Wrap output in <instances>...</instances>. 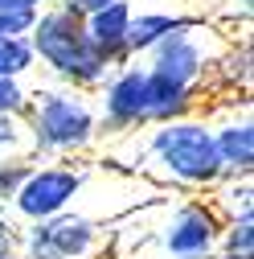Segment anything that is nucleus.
<instances>
[{
	"mask_svg": "<svg viewBox=\"0 0 254 259\" xmlns=\"http://www.w3.org/2000/svg\"><path fill=\"white\" fill-rule=\"evenodd\" d=\"M103 247L107 222L78 206L17 226V259H94Z\"/></svg>",
	"mask_w": 254,
	"mask_h": 259,
	"instance_id": "5",
	"label": "nucleus"
},
{
	"mask_svg": "<svg viewBox=\"0 0 254 259\" xmlns=\"http://www.w3.org/2000/svg\"><path fill=\"white\" fill-rule=\"evenodd\" d=\"M90 181V156H57V160H33L29 173L21 177L9 214L21 222H37L49 214H61L82 202Z\"/></svg>",
	"mask_w": 254,
	"mask_h": 259,
	"instance_id": "4",
	"label": "nucleus"
},
{
	"mask_svg": "<svg viewBox=\"0 0 254 259\" xmlns=\"http://www.w3.org/2000/svg\"><path fill=\"white\" fill-rule=\"evenodd\" d=\"M132 9H136V0H111L107 9L82 17L90 41L99 46V50L115 62V66H119V62H127V21H132Z\"/></svg>",
	"mask_w": 254,
	"mask_h": 259,
	"instance_id": "11",
	"label": "nucleus"
},
{
	"mask_svg": "<svg viewBox=\"0 0 254 259\" xmlns=\"http://www.w3.org/2000/svg\"><path fill=\"white\" fill-rule=\"evenodd\" d=\"M21 123H25V148L33 160L90 156L107 144L99 107H94V91L66 87L53 78L29 87V107Z\"/></svg>",
	"mask_w": 254,
	"mask_h": 259,
	"instance_id": "2",
	"label": "nucleus"
},
{
	"mask_svg": "<svg viewBox=\"0 0 254 259\" xmlns=\"http://www.w3.org/2000/svg\"><path fill=\"white\" fill-rule=\"evenodd\" d=\"M61 9H70V13H78V17H90V13H99V9H107L111 0H57Z\"/></svg>",
	"mask_w": 254,
	"mask_h": 259,
	"instance_id": "20",
	"label": "nucleus"
},
{
	"mask_svg": "<svg viewBox=\"0 0 254 259\" xmlns=\"http://www.w3.org/2000/svg\"><path fill=\"white\" fill-rule=\"evenodd\" d=\"M0 259H17V218L0 210Z\"/></svg>",
	"mask_w": 254,
	"mask_h": 259,
	"instance_id": "18",
	"label": "nucleus"
},
{
	"mask_svg": "<svg viewBox=\"0 0 254 259\" xmlns=\"http://www.w3.org/2000/svg\"><path fill=\"white\" fill-rule=\"evenodd\" d=\"M37 70V58L29 37H0V78H29Z\"/></svg>",
	"mask_w": 254,
	"mask_h": 259,
	"instance_id": "14",
	"label": "nucleus"
},
{
	"mask_svg": "<svg viewBox=\"0 0 254 259\" xmlns=\"http://www.w3.org/2000/svg\"><path fill=\"white\" fill-rule=\"evenodd\" d=\"M213 259H254V210L234 214V218L221 222Z\"/></svg>",
	"mask_w": 254,
	"mask_h": 259,
	"instance_id": "12",
	"label": "nucleus"
},
{
	"mask_svg": "<svg viewBox=\"0 0 254 259\" xmlns=\"http://www.w3.org/2000/svg\"><path fill=\"white\" fill-rule=\"evenodd\" d=\"M213 210L221 214V218H234V214H246V210H254V181L250 177H221L213 189Z\"/></svg>",
	"mask_w": 254,
	"mask_h": 259,
	"instance_id": "13",
	"label": "nucleus"
},
{
	"mask_svg": "<svg viewBox=\"0 0 254 259\" xmlns=\"http://www.w3.org/2000/svg\"><path fill=\"white\" fill-rule=\"evenodd\" d=\"M29 46H33L37 66L45 70V78L53 82H66V87H82L94 91L111 70L115 62L90 41L86 33V21L61 5H45L33 17V29H29Z\"/></svg>",
	"mask_w": 254,
	"mask_h": 259,
	"instance_id": "3",
	"label": "nucleus"
},
{
	"mask_svg": "<svg viewBox=\"0 0 254 259\" xmlns=\"http://www.w3.org/2000/svg\"><path fill=\"white\" fill-rule=\"evenodd\" d=\"M226 103V115L213 119V144L221 160V177H250L254 173V119H250V99H217Z\"/></svg>",
	"mask_w": 254,
	"mask_h": 259,
	"instance_id": "8",
	"label": "nucleus"
},
{
	"mask_svg": "<svg viewBox=\"0 0 254 259\" xmlns=\"http://www.w3.org/2000/svg\"><path fill=\"white\" fill-rule=\"evenodd\" d=\"M94 107H99V123H103V140H119L132 136L140 127L152 123L148 115V70L140 58H127L94 87Z\"/></svg>",
	"mask_w": 254,
	"mask_h": 259,
	"instance_id": "7",
	"label": "nucleus"
},
{
	"mask_svg": "<svg viewBox=\"0 0 254 259\" xmlns=\"http://www.w3.org/2000/svg\"><path fill=\"white\" fill-rule=\"evenodd\" d=\"M49 0H0V13H37Z\"/></svg>",
	"mask_w": 254,
	"mask_h": 259,
	"instance_id": "21",
	"label": "nucleus"
},
{
	"mask_svg": "<svg viewBox=\"0 0 254 259\" xmlns=\"http://www.w3.org/2000/svg\"><path fill=\"white\" fill-rule=\"evenodd\" d=\"M250 9H254V0H226V29H234V25H250Z\"/></svg>",
	"mask_w": 254,
	"mask_h": 259,
	"instance_id": "19",
	"label": "nucleus"
},
{
	"mask_svg": "<svg viewBox=\"0 0 254 259\" xmlns=\"http://www.w3.org/2000/svg\"><path fill=\"white\" fill-rule=\"evenodd\" d=\"M132 156H115L136 165L144 177L160 181L164 189H180V193H209L221 181V160H217V144H213V123L209 115L193 111V115H176V119H160L148 123L132 136H119Z\"/></svg>",
	"mask_w": 254,
	"mask_h": 259,
	"instance_id": "1",
	"label": "nucleus"
},
{
	"mask_svg": "<svg viewBox=\"0 0 254 259\" xmlns=\"http://www.w3.org/2000/svg\"><path fill=\"white\" fill-rule=\"evenodd\" d=\"M29 107V82L25 78H0V115L21 119Z\"/></svg>",
	"mask_w": 254,
	"mask_h": 259,
	"instance_id": "16",
	"label": "nucleus"
},
{
	"mask_svg": "<svg viewBox=\"0 0 254 259\" xmlns=\"http://www.w3.org/2000/svg\"><path fill=\"white\" fill-rule=\"evenodd\" d=\"M254 54L250 37H226L209 62V99H250Z\"/></svg>",
	"mask_w": 254,
	"mask_h": 259,
	"instance_id": "9",
	"label": "nucleus"
},
{
	"mask_svg": "<svg viewBox=\"0 0 254 259\" xmlns=\"http://www.w3.org/2000/svg\"><path fill=\"white\" fill-rule=\"evenodd\" d=\"M29 165H33V156H29V152L0 156V210H9V202H13V193H17L21 177L29 173Z\"/></svg>",
	"mask_w": 254,
	"mask_h": 259,
	"instance_id": "15",
	"label": "nucleus"
},
{
	"mask_svg": "<svg viewBox=\"0 0 254 259\" xmlns=\"http://www.w3.org/2000/svg\"><path fill=\"white\" fill-rule=\"evenodd\" d=\"M49 5H57V0H49Z\"/></svg>",
	"mask_w": 254,
	"mask_h": 259,
	"instance_id": "22",
	"label": "nucleus"
},
{
	"mask_svg": "<svg viewBox=\"0 0 254 259\" xmlns=\"http://www.w3.org/2000/svg\"><path fill=\"white\" fill-rule=\"evenodd\" d=\"M17 152H29L25 148V123L13 115H0V156H17Z\"/></svg>",
	"mask_w": 254,
	"mask_h": 259,
	"instance_id": "17",
	"label": "nucleus"
},
{
	"mask_svg": "<svg viewBox=\"0 0 254 259\" xmlns=\"http://www.w3.org/2000/svg\"><path fill=\"white\" fill-rule=\"evenodd\" d=\"M160 222L148 231V259H213L217 235H221V218L213 202L205 198H184L176 206H156Z\"/></svg>",
	"mask_w": 254,
	"mask_h": 259,
	"instance_id": "6",
	"label": "nucleus"
},
{
	"mask_svg": "<svg viewBox=\"0 0 254 259\" xmlns=\"http://www.w3.org/2000/svg\"><path fill=\"white\" fill-rule=\"evenodd\" d=\"M209 17L205 9H132V21H127V58H144L160 37H168L172 29L193 25Z\"/></svg>",
	"mask_w": 254,
	"mask_h": 259,
	"instance_id": "10",
	"label": "nucleus"
}]
</instances>
